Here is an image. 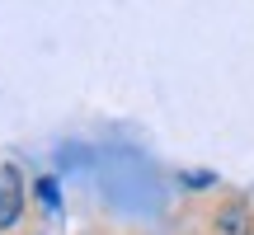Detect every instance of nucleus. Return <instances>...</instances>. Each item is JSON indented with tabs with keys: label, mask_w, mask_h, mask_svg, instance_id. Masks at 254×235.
<instances>
[{
	"label": "nucleus",
	"mask_w": 254,
	"mask_h": 235,
	"mask_svg": "<svg viewBox=\"0 0 254 235\" xmlns=\"http://www.w3.org/2000/svg\"><path fill=\"white\" fill-rule=\"evenodd\" d=\"M38 193H43L47 207H57V183H52V179H38Z\"/></svg>",
	"instance_id": "obj_3"
},
{
	"label": "nucleus",
	"mask_w": 254,
	"mask_h": 235,
	"mask_svg": "<svg viewBox=\"0 0 254 235\" xmlns=\"http://www.w3.org/2000/svg\"><path fill=\"white\" fill-rule=\"evenodd\" d=\"M19 207H24V193H19V174L0 170V231H9L19 221Z\"/></svg>",
	"instance_id": "obj_1"
},
{
	"label": "nucleus",
	"mask_w": 254,
	"mask_h": 235,
	"mask_svg": "<svg viewBox=\"0 0 254 235\" xmlns=\"http://www.w3.org/2000/svg\"><path fill=\"white\" fill-rule=\"evenodd\" d=\"M217 226H221V235H250V212L240 202H231V207H221Z\"/></svg>",
	"instance_id": "obj_2"
}]
</instances>
